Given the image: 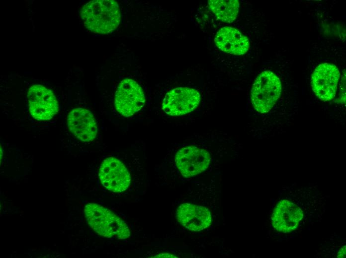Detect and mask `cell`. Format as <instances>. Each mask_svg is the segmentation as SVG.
Instances as JSON below:
<instances>
[{"instance_id":"1","label":"cell","mask_w":346,"mask_h":258,"mask_svg":"<svg viewBox=\"0 0 346 258\" xmlns=\"http://www.w3.org/2000/svg\"><path fill=\"white\" fill-rule=\"evenodd\" d=\"M81 16L85 26L89 31L99 34L112 32L120 22V11L113 0H95L85 4Z\"/></svg>"},{"instance_id":"10","label":"cell","mask_w":346,"mask_h":258,"mask_svg":"<svg viewBox=\"0 0 346 258\" xmlns=\"http://www.w3.org/2000/svg\"><path fill=\"white\" fill-rule=\"evenodd\" d=\"M67 124L71 132L82 141L89 142L96 137V122L87 109L78 108L71 110L68 116Z\"/></svg>"},{"instance_id":"8","label":"cell","mask_w":346,"mask_h":258,"mask_svg":"<svg viewBox=\"0 0 346 258\" xmlns=\"http://www.w3.org/2000/svg\"><path fill=\"white\" fill-rule=\"evenodd\" d=\"M99 177L102 185L115 193L125 191L131 183L130 175L126 167L114 157L105 158L99 169Z\"/></svg>"},{"instance_id":"13","label":"cell","mask_w":346,"mask_h":258,"mask_svg":"<svg viewBox=\"0 0 346 258\" xmlns=\"http://www.w3.org/2000/svg\"><path fill=\"white\" fill-rule=\"evenodd\" d=\"M214 42L221 51L236 55L244 54L250 47L247 37L237 29L231 27H225L219 30Z\"/></svg>"},{"instance_id":"6","label":"cell","mask_w":346,"mask_h":258,"mask_svg":"<svg viewBox=\"0 0 346 258\" xmlns=\"http://www.w3.org/2000/svg\"><path fill=\"white\" fill-rule=\"evenodd\" d=\"M210 160L207 150L193 145L181 148L175 157L177 168L182 176L186 178L197 175L205 171L208 167Z\"/></svg>"},{"instance_id":"12","label":"cell","mask_w":346,"mask_h":258,"mask_svg":"<svg viewBox=\"0 0 346 258\" xmlns=\"http://www.w3.org/2000/svg\"><path fill=\"white\" fill-rule=\"evenodd\" d=\"M177 221L191 231H200L211 223V215L208 209L203 206L185 203L178 206L176 212Z\"/></svg>"},{"instance_id":"3","label":"cell","mask_w":346,"mask_h":258,"mask_svg":"<svg viewBox=\"0 0 346 258\" xmlns=\"http://www.w3.org/2000/svg\"><path fill=\"white\" fill-rule=\"evenodd\" d=\"M279 78L272 71L266 70L256 78L251 90V101L254 109L264 114L269 112L281 92Z\"/></svg>"},{"instance_id":"15","label":"cell","mask_w":346,"mask_h":258,"mask_svg":"<svg viewBox=\"0 0 346 258\" xmlns=\"http://www.w3.org/2000/svg\"><path fill=\"white\" fill-rule=\"evenodd\" d=\"M153 258H177L175 256L169 253H161L153 257Z\"/></svg>"},{"instance_id":"9","label":"cell","mask_w":346,"mask_h":258,"mask_svg":"<svg viewBox=\"0 0 346 258\" xmlns=\"http://www.w3.org/2000/svg\"><path fill=\"white\" fill-rule=\"evenodd\" d=\"M340 75L338 68L333 64L323 63L318 65L311 76L312 88L316 96L323 101L333 99Z\"/></svg>"},{"instance_id":"2","label":"cell","mask_w":346,"mask_h":258,"mask_svg":"<svg viewBox=\"0 0 346 258\" xmlns=\"http://www.w3.org/2000/svg\"><path fill=\"white\" fill-rule=\"evenodd\" d=\"M84 212L89 226L98 235L125 239L130 236L126 223L109 209L95 203L87 204Z\"/></svg>"},{"instance_id":"11","label":"cell","mask_w":346,"mask_h":258,"mask_svg":"<svg viewBox=\"0 0 346 258\" xmlns=\"http://www.w3.org/2000/svg\"><path fill=\"white\" fill-rule=\"evenodd\" d=\"M303 217V211L299 207L290 201L282 200L273 210L272 224L276 231L289 233L297 228Z\"/></svg>"},{"instance_id":"16","label":"cell","mask_w":346,"mask_h":258,"mask_svg":"<svg viewBox=\"0 0 346 258\" xmlns=\"http://www.w3.org/2000/svg\"><path fill=\"white\" fill-rule=\"evenodd\" d=\"M346 246H344L339 250L337 257L339 258H345L346 254Z\"/></svg>"},{"instance_id":"4","label":"cell","mask_w":346,"mask_h":258,"mask_svg":"<svg viewBox=\"0 0 346 258\" xmlns=\"http://www.w3.org/2000/svg\"><path fill=\"white\" fill-rule=\"evenodd\" d=\"M27 101L30 113L37 120H49L58 112L59 105L55 96L43 85H32L28 90Z\"/></svg>"},{"instance_id":"14","label":"cell","mask_w":346,"mask_h":258,"mask_svg":"<svg viewBox=\"0 0 346 258\" xmlns=\"http://www.w3.org/2000/svg\"><path fill=\"white\" fill-rule=\"evenodd\" d=\"M208 4L216 17L225 22H233L239 12V2L237 0H210Z\"/></svg>"},{"instance_id":"5","label":"cell","mask_w":346,"mask_h":258,"mask_svg":"<svg viewBox=\"0 0 346 258\" xmlns=\"http://www.w3.org/2000/svg\"><path fill=\"white\" fill-rule=\"evenodd\" d=\"M145 98L141 87L134 80L125 79L120 82L115 95V107L118 112L128 117L140 111Z\"/></svg>"},{"instance_id":"7","label":"cell","mask_w":346,"mask_h":258,"mask_svg":"<svg viewBox=\"0 0 346 258\" xmlns=\"http://www.w3.org/2000/svg\"><path fill=\"white\" fill-rule=\"evenodd\" d=\"M200 101V95L196 90L185 87H177L166 94L162 108L168 115L180 116L194 110Z\"/></svg>"}]
</instances>
